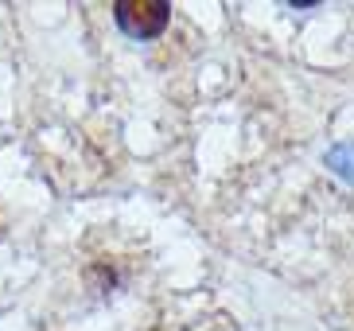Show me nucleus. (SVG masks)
I'll return each instance as SVG.
<instances>
[{
  "instance_id": "f257e3e1",
  "label": "nucleus",
  "mask_w": 354,
  "mask_h": 331,
  "mask_svg": "<svg viewBox=\"0 0 354 331\" xmlns=\"http://www.w3.org/2000/svg\"><path fill=\"white\" fill-rule=\"evenodd\" d=\"M113 20L133 39H156L171 20V4L167 0H117Z\"/></svg>"
}]
</instances>
